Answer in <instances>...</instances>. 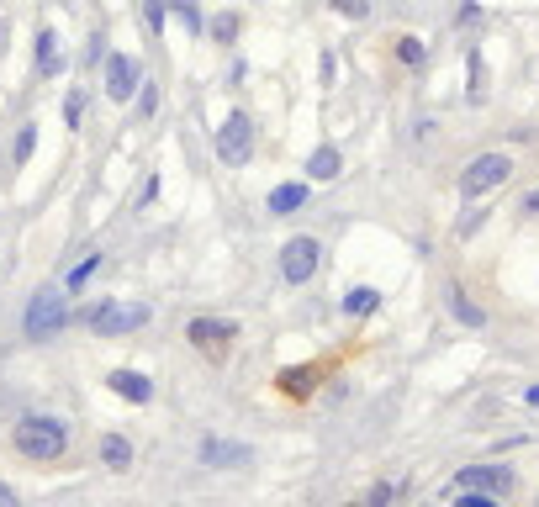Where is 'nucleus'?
Segmentation results:
<instances>
[{"mask_svg": "<svg viewBox=\"0 0 539 507\" xmlns=\"http://www.w3.org/2000/svg\"><path fill=\"white\" fill-rule=\"evenodd\" d=\"M233 32H238V22H233V16H217V22H212V37H217V43H228Z\"/></svg>", "mask_w": 539, "mask_h": 507, "instance_id": "nucleus-19", "label": "nucleus"}, {"mask_svg": "<svg viewBox=\"0 0 539 507\" xmlns=\"http://www.w3.org/2000/svg\"><path fill=\"white\" fill-rule=\"evenodd\" d=\"M69 323V291L64 286H43L27 307V338H53Z\"/></svg>", "mask_w": 539, "mask_h": 507, "instance_id": "nucleus-2", "label": "nucleus"}, {"mask_svg": "<svg viewBox=\"0 0 539 507\" xmlns=\"http://www.w3.org/2000/svg\"><path fill=\"white\" fill-rule=\"evenodd\" d=\"M302 201H307V185H281V191H270V217H286Z\"/></svg>", "mask_w": 539, "mask_h": 507, "instance_id": "nucleus-12", "label": "nucleus"}, {"mask_svg": "<svg viewBox=\"0 0 539 507\" xmlns=\"http://www.w3.org/2000/svg\"><path fill=\"white\" fill-rule=\"evenodd\" d=\"M455 507H497V502H492L487 492H466V497H460Z\"/></svg>", "mask_w": 539, "mask_h": 507, "instance_id": "nucleus-20", "label": "nucleus"}, {"mask_svg": "<svg viewBox=\"0 0 539 507\" xmlns=\"http://www.w3.org/2000/svg\"><path fill=\"white\" fill-rule=\"evenodd\" d=\"M508 175H513V159H508V154H481V159L466 164V175H460V191H466V196H487V191H497Z\"/></svg>", "mask_w": 539, "mask_h": 507, "instance_id": "nucleus-4", "label": "nucleus"}, {"mask_svg": "<svg viewBox=\"0 0 539 507\" xmlns=\"http://www.w3.org/2000/svg\"><path fill=\"white\" fill-rule=\"evenodd\" d=\"M101 455H106V465H111V471H127L133 449H127V439H122V434H106V439H101Z\"/></svg>", "mask_w": 539, "mask_h": 507, "instance_id": "nucleus-14", "label": "nucleus"}, {"mask_svg": "<svg viewBox=\"0 0 539 507\" xmlns=\"http://www.w3.org/2000/svg\"><path fill=\"white\" fill-rule=\"evenodd\" d=\"M450 302H455V312H460V323H471V328H481V312L466 302V291H450Z\"/></svg>", "mask_w": 539, "mask_h": 507, "instance_id": "nucleus-17", "label": "nucleus"}, {"mask_svg": "<svg viewBox=\"0 0 539 507\" xmlns=\"http://www.w3.org/2000/svg\"><path fill=\"white\" fill-rule=\"evenodd\" d=\"M90 270H96V259H85V265H80V270L69 275V286H85V280H90Z\"/></svg>", "mask_w": 539, "mask_h": 507, "instance_id": "nucleus-21", "label": "nucleus"}, {"mask_svg": "<svg viewBox=\"0 0 539 507\" xmlns=\"http://www.w3.org/2000/svg\"><path fill=\"white\" fill-rule=\"evenodd\" d=\"M307 175L312 180H333V175H339V148H318V154L307 159Z\"/></svg>", "mask_w": 539, "mask_h": 507, "instance_id": "nucleus-13", "label": "nucleus"}, {"mask_svg": "<svg viewBox=\"0 0 539 507\" xmlns=\"http://www.w3.org/2000/svg\"><path fill=\"white\" fill-rule=\"evenodd\" d=\"M524 212H534V217H539V191H529V196H524Z\"/></svg>", "mask_w": 539, "mask_h": 507, "instance_id": "nucleus-24", "label": "nucleus"}, {"mask_svg": "<svg viewBox=\"0 0 539 507\" xmlns=\"http://www.w3.org/2000/svg\"><path fill=\"white\" fill-rule=\"evenodd\" d=\"M191 344L207 354V360H228V349H233V323H217V317H196V323H191Z\"/></svg>", "mask_w": 539, "mask_h": 507, "instance_id": "nucleus-7", "label": "nucleus"}, {"mask_svg": "<svg viewBox=\"0 0 539 507\" xmlns=\"http://www.w3.org/2000/svg\"><path fill=\"white\" fill-rule=\"evenodd\" d=\"M370 307H376V291H370V286H360V291L344 296V312H349V317H360V312H370Z\"/></svg>", "mask_w": 539, "mask_h": 507, "instance_id": "nucleus-16", "label": "nucleus"}, {"mask_svg": "<svg viewBox=\"0 0 539 507\" xmlns=\"http://www.w3.org/2000/svg\"><path fill=\"white\" fill-rule=\"evenodd\" d=\"M217 154H222V164H249V154H254V122L244 117V111H233L228 122H222V133H217Z\"/></svg>", "mask_w": 539, "mask_h": 507, "instance_id": "nucleus-5", "label": "nucleus"}, {"mask_svg": "<svg viewBox=\"0 0 539 507\" xmlns=\"http://www.w3.org/2000/svg\"><path fill=\"white\" fill-rule=\"evenodd\" d=\"M460 481H466V492H487V497H497V492H508V486H513V471H508V465H471V471L460 476Z\"/></svg>", "mask_w": 539, "mask_h": 507, "instance_id": "nucleus-9", "label": "nucleus"}, {"mask_svg": "<svg viewBox=\"0 0 539 507\" xmlns=\"http://www.w3.org/2000/svg\"><path fill=\"white\" fill-rule=\"evenodd\" d=\"M0 507H16V492H11L6 481H0Z\"/></svg>", "mask_w": 539, "mask_h": 507, "instance_id": "nucleus-23", "label": "nucleus"}, {"mask_svg": "<svg viewBox=\"0 0 539 507\" xmlns=\"http://www.w3.org/2000/svg\"><path fill=\"white\" fill-rule=\"evenodd\" d=\"M481 90H487V69H481V59H471V101H481Z\"/></svg>", "mask_w": 539, "mask_h": 507, "instance_id": "nucleus-18", "label": "nucleus"}, {"mask_svg": "<svg viewBox=\"0 0 539 507\" xmlns=\"http://www.w3.org/2000/svg\"><path fill=\"white\" fill-rule=\"evenodd\" d=\"M333 6H339L344 16H365V0H333Z\"/></svg>", "mask_w": 539, "mask_h": 507, "instance_id": "nucleus-22", "label": "nucleus"}, {"mask_svg": "<svg viewBox=\"0 0 539 507\" xmlns=\"http://www.w3.org/2000/svg\"><path fill=\"white\" fill-rule=\"evenodd\" d=\"M318 238H291L281 249V275L286 286H302V280H312V270H318Z\"/></svg>", "mask_w": 539, "mask_h": 507, "instance_id": "nucleus-6", "label": "nucleus"}, {"mask_svg": "<svg viewBox=\"0 0 539 507\" xmlns=\"http://www.w3.org/2000/svg\"><path fill=\"white\" fill-rule=\"evenodd\" d=\"M37 69H43V74L59 69V37H53V32L37 37Z\"/></svg>", "mask_w": 539, "mask_h": 507, "instance_id": "nucleus-15", "label": "nucleus"}, {"mask_svg": "<svg viewBox=\"0 0 539 507\" xmlns=\"http://www.w3.org/2000/svg\"><path fill=\"white\" fill-rule=\"evenodd\" d=\"M69 449V434H64V423L59 418H22L16 423V455H27V460H59Z\"/></svg>", "mask_w": 539, "mask_h": 507, "instance_id": "nucleus-1", "label": "nucleus"}, {"mask_svg": "<svg viewBox=\"0 0 539 507\" xmlns=\"http://www.w3.org/2000/svg\"><path fill=\"white\" fill-rule=\"evenodd\" d=\"M106 386L117 391V397H127V402H148V397H154V381H148V375H138V370H111Z\"/></svg>", "mask_w": 539, "mask_h": 507, "instance_id": "nucleus-10", "label": "nucleus"}, {"mask_svg": "<svg viewBox=\"0 0 539 507\" xmlns=\"http://www.w3.org/2000/svg\"><path fill=\"white\" fill-rule=\"evenodd\" d=\"M133 90H138V64L127 59V53H111V59H106V96L127 101Z\"/></svg>", "mask_w": 539, "mask_h": 507, "instance_id": "nucleus-8", "label": "nucleus"}, {"mask_svg": "<svg viewBox=\"0 0 539 507\" xmlns=\"http://www.w3.org/2000/svg\"><path fill=\"white\" fill-rule=\"evenodd\" d=\"M201 460H207V465H238V460H249V449L244 444H217V439H207V444H201Z\"/></svg>", "mask_w": 539, "mask_h": 507, "instance_id": "nucleus-11", "label": "nucleus"}, {"mask_svg": "<svg viewBox=\"0 0 539 507\" xmlns=\"http://www.w3.org/2000/svg\"><path fill=\"white\" fill-rule=\"evenodd\" d=\"M148 317H154V312H148L143 302H106V307H96V312H90V328H96L101 338H122V333L143 328Z\"/></svg>", "mask_w": 539, "mask_h": 507, "instance_id": "nucleus-3", "label": "nucleus"}]
</instances>
